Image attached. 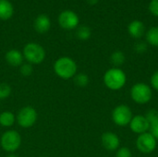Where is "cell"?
Returning a JSON list of instances; mask_svg holds the SVG:
<instances>
[{
    "label": "cell",
    "instance_id": "obj_1",
    "mask_svg": "<svg viewBox=\"0 0 158 157\" xmlns=\"http://www.w3.org/2000/svg\"><path fill=\"white\" fill-rule=\"evenodd\" d=\"M78 67L74 59L69 56H61L54 63V71L57 77L63 80L73 79L77 74Z\"/></svg>",
    "mask_w": 158,
    "mask_h": 157
},
{
    "label": "cell",
    "instance_id": "obj_2",
    "mask_svg": "<svg viewBox=\"0 0 158 157\" xmlns=\"http://www.w3.org/2000/svg\"><path fill=\"white\" fill-rule=\"evenodd\" d=\"M127 82L126 73L118 68H112L106 71L104 75V83L105 85L112 90L118 91L122 89Z\"/></svg>",
    "mask_w": 158,
    "mask_h": 157
},
{
    "label": "cell",
    "instance_id": "obj_3",
    "mask_svg": "<svg viewBox=\"0 0 158 157\" xmlns=\"http://www.w3.org/2000/svg\"><path fill=\"white\" fill-rule=\"evenodd\" d=\"M22 55L24 59L31 65L43 63L46 56L44 48L37 43H28L25 44Z\"/></svg>",
    "mask_w": 158,
    "mask_h": 157
},
{
    "label": "cell",
    "instance_id": "obj_4",
    "mask_svg": "<svg viewBox=\"0 0 158 157\" xmlns=\"http://www.w3.org/2000/svg\"><path fill=\"white\" fill-rule=\"evenodd\" d=\"M0 145L4 151L13 154L21 145V136L17 130H8L2 134L0 138Z\"/></svg>",
    "mask_w": 158,
    "mask_h": 157
},
{
    "label": "cell",
    "instance_id": "obj_5",
    "mask_svg": "<svg viewBox=\"0 0 158 157\" xmlns=\"http://www.w3.org/2000/svg\"><path fill=\"white\" fill-rule=\"evenodd\" d=\"M37 118H38V114L35 108L27 105L22 107L19 111L16 117V121L18 122L19 126L21 127L22 129H29L36 123Z\"/></svg>",
    "mask_w": 158,
    "mask_h": 157
},
{
    "label": "cell",
    "instance_id": "obj_6",
    "mask_svg": "<svg viewBox=\"0 0 158 157\" xmlns=\"http://www.w3.org/2000/svg\"><path fill=\"white\" fill-rule=\"evenodd\" d=\"M152 89L149 85L139 82L134 84L131 90V99L139 105H144L152 99Z\"/></svg>",
    "mask_w": 158,
    "mask_h": 157
},
{
    "label": "cell",
    "instance_id": "obj_7",
    "mask_svg": "<svg viewBox=\"0 0 158 157\" xmlns=\"http://www.w3.org/2000/svg\"><path fill=\"white\" fill-rule=\"evenodd\" d=\"M132 119L131 109L126 105H119L114 108L112 111V120L113 122L120 127H125L130 125Z\"/></svg>",
    "mask_w": 158,
    "mask_h": 157
},
{
    "label": "cell",
    "instance_id": "obj_8",
    "mask_svg": "<svg viewBox=\"0 0 158 157\" xmlns=\"http://www.w3.org/2000/svg\"><path fill=\"white\" fill-rule=\"evenodd\" d=\"M156 139L150 132H144L143 134H140L136 140L137 149L143 154H151L156 150Z\"/></svg>",
    "mask_w": 158,
    "mask_h": 157
},
{
    "label": "cell",
    "instance_id": "obj_9",
    "mask_svg": "<svg viewBox=\"0 0 158 157\" xmlns=\"http://www.w3.org/2000/svg\"><path fill=\"white\" fill-rule=\"evenodd\" d=\"M80 22L78 15L69 9L62 11L58 16V24L59 26L67 31L74 30L78 27Z\"/></svg>",
    "mask_w": 158,
    "mask_h": 157
},
{
    "label": "cell",
    "instance_id": "obj_10",
    "mask_svg": "<svg viewBox=\"0 0 158 157\" xmlns=\"http://www.w3.org/2000/svg\"><path fill=\"white\" fill-rule=\"evenodd\" d=\"M101 143L103 147L110 152L116 151L119 148L120 141L118 136L111 131H106L102 134L101 136Z\"/></svg>",
    "mask_w": 158,
    "mask_h": 157
},
{
    "label": "cell",
    "instance_id": "obj_11",
    "mask_svg": "<svg viewBox=\"0 0 158 157\" xmlns=\"http://www.w3.org/2000/svg\"><path fill=\"white\" fill-rule=\"evenodd\" d=\"M150 123L145 118V116L137 115L135 117H132V119L130 123L131 130L136 133V134H143L144 132H147L149 130Z\"/></svg>",
    "mask_w": 158,
    "mask_h": 157
},
{
    "label": "cell",
    "instance_id": "obj_12",
    "mask_svg": "<svg viewBox=\"0 0 158 157\" xmlns=\"http://www.w3.org/2000/svg\"><path fill=\"white\" fill-rule=\"evenodd\" d=\"M5 60L11 67H20L23 64V55L18 49H10L5 55Z\"/></svg>",
    "mask_w": 158,
    "mask_h": 157
},
{
    "label": "cell",
    "instance_id": "obj_13",
    "mask_svg": "<svg viewBox=\"0 0 158 157\" xmlns=\"http://www.w3.org/2000/svg\"><path fill=\"white\" fill-rule=\"evenodd\" d=\"M33 27H34V30L39 32V33H45L47 32L50 28H51V20H50V18L44 14H42V15H39L35 20H34V23H33Z\"/></svg>",
    "mask_w": 158,
    "mask_h": 157
},
{
    "label": "cell",
    "instance_id": "obj_14",
    "mask_svg": "<svg viewBox=\"0 0 158 157\" xmlns=\"http://www.w3.org/2000/svg\"><path fill=\"white\" fill-rule=\"evenodd\" d=\"M128 31L130 35L135 39H139L143 36L145 32V26L141 20H133L128 26Z\"/></svg>",
    "mask_w": 158,
    "mask_h": 157
},
{
    "label": "cell",
    "instance_id": "obj_15",
    "mask_svg": "<svg viewBox=\"0 0 158 157\" xmlns=\"http://www.w3.org/2000/svg\"><path fill=\"white\" fill-rule=\"evenodd\" d=\"M14 13V7L10 1L8 0H0V19L7 20L9 19Z\"/></svg>",
    "mask_w": 158,
    "mask_h": 157
},
{
    "label": "cell",
    "instance_id": "obj_16",
    "mask_svg": "<svg viewBox=\"0 0 158 157\" xmlns=\"http://www.w3.org/2000/svg\"><path fill=\"white\" fill-rule=\"evenodd\" d=\"M16 122V117L11 111H4L0 114V125L4 128H10Z\"/></svg>",
    "mask_w": 158,
    "mask_h": 157
},
{
    "label": "cell",
    "instance_id": "obj_17",
    "mask_svg": "<svg viewBox=\"0 0 158 157\" xmlns=\"http://www.w3.org/2000/svg\"><path fill=\"white\" fill-rule=\"evenodd\" d=\"M146 41L153 46H158V27H153L146 32Z\"/></svg>",
    "mask_w": 158,
    "mask_h": 157
},
{
    "label": "cell",
    "instance_id": "obj_18",
    "mask_svg": "<svg viewBox=\"0 0 158 157\" xmlns=\"http://www.w3.org/2000/svg\"><path fill=\"white\" fill-rule=\"evenodd\" d=\"M125 59H126L125 55L121 51H115L114 53H112L110 56V61L116 68L123 65L125 62Z\"/></svg>",
    "mask_w": 158,
    "mask_h": 157
},
{
    "label": "cell",
    "instance_id": "obj_19",
    "mask_svg": "<svg viewBox=\"0 0 158 157\" xmlns=\"http://www.w3.org/2000/svg\"><path fill=\"white\" fill-rule=\"evenodd\" d=\"M91 34H92V31H91V29L88 27V26H81L77 29V31H76V35L77 37L81 40V41H86L88 40L90 37H91Z\"/></svg>",
    "mask_w": 158,
    "mask_h": 157
},
{
    "label": "cell",
    "instance_id": "obj_20",
    "mask_svg": "<svg viewBox=\"0 0 158 157\" xmlns=\"http://www.w3.org/2000/svg\"><path fill=\"white\" fill-rule=\"evenodd\" d=\"M74 82L79 87H85L89 84V77L85 73H77L74 78Z\"/></svg>",
    "mask_w": 158,
    "mask_h": 157
},
{
    "label": "cell",
    "instance_id": "obj_21",
    "mask_svg": "<svg viewBox=\"0 0 158 157\" xmlns=\"http://www.w3.org/2000/svg\"><path fill=\"white\" fill-rule=\"evenodd\" d=\"M11 87L6 82L0 83V100H5L8 98L11 94Z\"/></svg>",
    "mask_w": 158,
    "mask_h": 157
},
{
    "label": "cell",
    "instance_id": "obj_22",
    "mask_svg": "<svg viewBox=\"0 0 158 157\" xmlns=\"http://www.w3.org/2000/svg\"><path fill=\"white\" fill-rule=\"evenodd\" d=\"M19 72L22 76L24 77H29L32 74L33 72V68L32 65L30 63H23L20 67H19Z\"/></svg>",
    "mask_w": 158,
    "mask_h": 157
},
{
    "label": "cell",
    "instance_id": "obj_23",
    "mask_svg": "<svg viewBox=\"0 0 158 157\" xmlns=\"http://www.w3.org/2000/svg\"><path fill=\"white\" fill-rule=\"evenodd\" d=\"M149 130L150 133L156 139V141H158V118L150 123Z\"/></svg>",
    "mask_w": 158,
    "mask_h": 157
},
{
    "label": "cell",
    "instance_id": "obj_24",
    "mask_svg": "<svg viewBox=\"0 0 158 157\" xmlns=\"http://www.w3.org/2000/svg\"><path fill=\"white\" fill-rule=\"evenodd\" d=\"M116 157H131V152L128 147H119Z\"/></svg>",
    "mask_w": 158,
    "mask_h": 157
},
{
    "label": "cell",
    "instance_id": "obj_25",
    "mask_svg": "<svg viewBox=\"0 0 158 157\" xmlns=\"http://www.w3.org/2000/svg\"><path fill=\"white\" fill-rule=\"evenodd\" d=\"M149 11L156 17H158V0H152L149 4Z\"/></svg>",
    "mask_w": 158,
    "mask_h": 157
},
{
    "label": "cell",
    "instance_id": "obj_26",
    "mask_svg": "<svg viewBox=\"0 0 158 157\" xmlns=\"http://www.w3.org/2000/svg\"><path fill=\"white\" fill-rule=\"evenodd\" d=\"M134 50L137 53H140V54L144 53L147 50V44L145 43H143V42H138L134 45Z\"/></svg>",
    "mask_w": 158,
    "mask_h": 157
},
{
    "label": "cell",
    "instance_id": "obj_27",
    "mask_svg": "<svg viewBox=\"0 0 158 157\" xmlns=\"http://www.w3.org/2000/svg\"><path fill=\"white\" fill-rule=\"evenodd\" d=\"M145 118H147V120L149 121V123H151L152 121L156 120L158 118V112L155 109H152L150 111H148V113L146 114Z\"/></svg>",
    "mask_w": 158,
    "mask_h": 157
},
{
    "label": "cell",
    "instance_id": "obj_28",
    "mask_svg": "<svg viewBox=\"0 0 158 157\" xmlns=\"http://www.w3.org/2000/svg\"><path fill=\"white\" fill-rule=\"evenodd\" d=\"M151 84L155 90L158 91V70L155 72L151 77Z\"/></svg>",
    "mask_w": 158,
    "mask_h": 157
},
{
    "label": "cell",
    "instance_id": "obj_29",
    "mask_svg": "<svg viewBox=\"0 0 158 157\" xmlns=\"http://www.w3.org/2000/svg\"><path fill=\"white\" fill-rule=\"evenodd\" d=\"M86 1H87L90 5H95L99 0H86Z\"/></svg>",
    "mask_w": 158,
    "mask_h": 157
},
{
    "label": "cell",
    "instance_id": "obj_30",
    "mask_svg": "<svg viewBox=\"0 0 158 157\" xmlns=\"http://www.w3.org/2000/svg\"><path fill=\"white\" fill-rule=\"evenodd\" d=\"M6 157H19V156H18L17 155H15V154L13 153V154H9V155H7Z\"/></svg>",
    "mask_w": 158,
    "mask_h": 157
},
{
    "label": "cell",
    "instance_id": "obj_31",
    "mask_svg": "<svg viewBox=\"0 0 158 157\" xmlns=\"http://www.w3.org/2000/svg\"><path fill=\"white\" fill-rule=\"evenodd\" d=\"M42 157H45V156H42Z\"/></svg>",
    "mask_w": 158,
    "mask_h": 157
}]
</instances>
